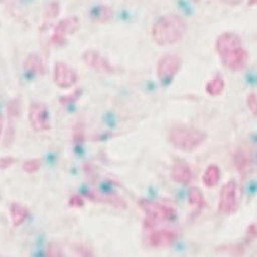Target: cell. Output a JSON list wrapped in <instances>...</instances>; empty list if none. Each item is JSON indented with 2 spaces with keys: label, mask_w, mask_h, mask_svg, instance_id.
<instances>
[{
  "label": "cell",
  "mask_w": 257,
  "mask_h": 257,
  "mask_svg": "<svg viewBox=\"0 0 257 257\" xmlns=\"http://www.w3.org/2000/svg\"><path fill=\"white\" fill-rule=\"evenodd\" d=\"M77 254L79 256L83 257H90L94 256L93 251L84 245H80L77 246V249H76Z\"/></svg>",
  "instance_id": "d6a6232c"
},
{
  "label": "cell",
  "mask_w": 257,
  "mask_h": 257,
  "mask_svg": "<svg viewBox=\"0 0 257 257\" xmlns=\"http://www.w3.org/2000/svg\"><path fill=\"white\" fill-rule=\"evenodd\" d=\"M177 238L176 232L167 229L154 231L148 237V244L154 248H167L175 243Z\"/></svg>",
  "instance_id": "4fadbf2b"
},
{
  "label": "cell",
  "mask_w": 257,
  "mask_h": 257,
  "mask_svg": "<svg viewBox=\"0 0 257 257\" xmlns=\"http://www.w3.org/2000/svg\"><path fill=\"white\" fill-rule=\"evenodd\" d=\"M138 204L146 215L144 227L148 230L153 229L157 222H173L177 218L176 209L168 204L145 199L139 200Z\"/></svg>",
  "instance_id": "277c9868"
},
{
  "label": "cell",
  "mask_w": 257,
  "mask_h": 257,
  "mask_svg": "<svg viewBox=\"0 0 257 257\" xmlns=\"http://www.w3.org/2000/svg\"><path fill=\"white\" fill-rule=\"evenodd\" d=\"M215 48L222 63L231 71H242L247 66L249 55L240 36L234 32H224L218 36Z\"/></svg>",
  "instance_id": "6da1fadb"
},
{
  "label": "cell",
  "mask_w": 257,
  "mask_h": 257,
  "mask_svg": "<svg viewBox=\"0 0 257 257\" xmlns=\"http://www.w3.org/2000/svg\"><path fill=\"white\" fill-rule=\"evenodd\" d=\"M91 16L94 21L102 23H106L113 18V11L110 7L101 5L93 9Z\"/></svg>",
  "instance_id": "44dd1931"
},
{
  "label": "cell",
  "mask_w": 257,
  "mask_h": 257,
  "mask_svg": "<svg viewBox=\"0 0 257 257\" xmlns=\"http://www.w3.org/2000/svg\"><path fill=\"white\" fill-rule=\"evenodd\" d=\"M68 204L70 207L81 209L84 206V201L79 195H72L68 200Z\"/></svg>",
  "instance_id": "f546056e"
},
{
  "label": "cell",
  "mask_w": 257,
  "mask_h": 257,
  "mask_svg": "<svg viewBox=\"0 0 257 257\" xmlns=\"http://www.w3.org/2000/svg\"><path fill=\"white\" fill-rule=\"evenodd\" d=\"M81 95H82V90L80 89L75 90L73 93L70 94V95L61 97V104L62 105L73 104V103L77 102L78 99L80 98Z\"/></svg>",
  "instance_id": "d4e9b609"
},
{
  "label": "cell",
  "mask_w": 257,
  "mask_h": 257,
  "mask_svg": "<svg viewBox=\"0 0 257 257\" xmlns=\"http://www.w3.org/2000/svg\"><path fill=\"white\" fill-rule=\"evenodd\" d=\"M168 139L176 149L192 153L205 142L207 135L194 126L177 125L168 132Z\"/></svg>",
  "instance_id": "3957f363"
},
{
  "label": "cell",
  "mask_w": 257,
  "mask_h": 257,
  "mask_svg": "<svg viewBox=\"0 0 257 257\" xmlns=\"http://www.w3.org/2000/svg\"><path fill=\"white\" fill-rule=\"evenodd\" d=\"M23 68L25 71L35 75H44L46 72L42 59L36 54H30L27 56L23 63Z\"/></svg>",
  "instance_id": "2e32d148"
},
{
  "label": "cell",
  "mask_w": 257,
  "mask_h": 257,
  "mask_svg": "<svg viewBox=\"0 0 257 257\" xmlns=\"http://www.w3.org/2000/svg\"><path fill=\"white\" fill-rule=\"evenodd\" d=\"M218 252L232 255L234 256H242L245 253V247L241 243L224 244L216 248Z\"/></svg>",
  "instance_id": "7402d4cb"
},
{
  "label": "cell",
  "mask_w": 257,
  "mask_h": 257,
  "mask_svg": "<svg viewBox=\"0 0 257 257\" xmlns=\"http://www.w3.org/2000/svg\"><path fill=\"white\" fill-rule=\"evenodd\" d=\"M189 203L195 209L202 210L205 208L206 202L203 193L198 188L192 187L189 192Z\"/></svg>",
  "instance_id": "ffe728a7"
},
{
  "label": "cell",
  "mask_w": 257,
  "mask_h": 257,
  "mask_svg": "<svg viewBox=\"0 0 257 257\" xmlns=\"http://www.w3.org/2000/svg\"><path fill=\"white\" fill-rule=\"evenodd\" d=\"M182 59L176 54H168L159 61L157 66V75L161 82L168 84L180 72Z\"/></svg>",
  "instance_id": "5b68a950"
},
{
  "label": "cell",
  "mask_w": 257,
  "mask_h": 257,
  "mask_svg": "<svg viewBox=\"0 0 257 257\" xmlns=\"http://www.w3.org/2000/svg\"><path fill=\"white\" fill-rule=\"evenodd\" d=\"M256 4V0H249L248 5H254Z\"/></svg>",
  "instance_id": "e575fe53"
},
{
  "label": "cell",
  "mask_w": 257,
  "mask_h": 257,
  "mask_svg": "<svg viewBox=\"0 0 257 257\" xmlns=\"http://www.w3.org/2000/svg\"><path fill=\"white\" fill-rule=\"evenodd\" d=\"M53 79L54 83L62 89H68L77 84L78 75L72 68L66 63H56L54 68Z\"/></svg>",
  "instance_id": "9c48e42d"
},
{
  "label": "cell",
  "mask_w": 257,
  "mask_h": 257,
  "mask_svg": "<svg viewBox=\"0 0 257 257\" xmlns=\"http://www.w3.org/2000/svg\"><path fill=\"white\" fill-rule=\"evenodd\" d=\"M171 175L172 179L178 184L187 185L193 179V173L189 163L182 159L174 160L172 166Z\"/></svg>",
  "instance_id": "7c38bea8"
},
{
  "label": "cell",
  "mask_w": 257,
  "mask_h": 257,
  "mask_svg": "<svg viewBox=\"0 0 257 257\" xmlns=\"http://www.w3.org/2000/svg\"><path fill=\"white\" fill-rule=\"evenodd\" d=\"M225 88V81L221 75H216L208 81L206 84L205 90L211 97H218L221 95Z\"/></svg>",
  "instance_id": "d6986e66"
},
{
  "label": "cell",
  "mask_w": 257,
  "mask_h": 257,
  "mask_svg": "<svg viewBox=\"0 0 257 257\" xmlns=\"http://www.w3.org/2000/svg\"><path fill=\"white\" fill-rule=\"evenodd\" d=\"M233 160L237 171L241 174L247 173L253 164L252 156L244 148H239L235 152Z\"/></svg>",
  "instance_id": "9a60e30c"
},
{
  "label": "cell",
  "mask_w": 257,
  "mask_h": 257,
  "mask_svg": "<svg viewBox=\"0 0 257 257\" xmlns=\"http://www.w3.org/2000/svg\"><path fill=\"white\" fill-rule=\"evenodd\" d=\"M16 159L11 156L0 157V170L7 169L15 164Z\"/></svg>",
  "instance_id": "1f68e13d"
},
{
  "label": "cell",
  "mask_w": 257,
  "mask_h": 257,
  "mask_svg": "<svg viewBox=\"0 0 257 257\" xmlns=\"http://www.w3.org/2000/svg\"><path fill=\"white\" fill-rule=\"evenodd\" d=\"M221 177V171L218 166L211 164L206 168L202 175V182L208 188L214 187Z\"/></svg>",
  "instance_id": "ac0fdd59"
},
{
  "label": "cell",
  "mask_w": 257,
  "mask_h": 257,
  "mask_svg": "<svg viewBox=\"0 0 257 257\" xmlns=\"http://www.w3.org/2000/svg\"><path fill=\"white\" fill-rule=\"evenodd\" d=\"M9 214L13 224L15 227H19L28 218L30 211L26 206L18 202H12L9 206Z\"/></svg>",
  "instance_id": "e0dca14e"
},
{
  "label": "cell",
  "mask_w": 257,
  "mask_h": 257,
  "mask_svg": "<svg viewBox=\"0 0 257 257\" xmlns=\"http://www.w3.org/2000/svg\"><path fill=\"white\" fill-rule=\"evenodd\" d=\"M21 114V102L19 99H14L7 104V117H8V126L5 133L4 144L6 147L13 144L15 137L16 124Z\"/></svg>",
  "instance_id": "30bf717a"
},
{
  "label": "cell",
  "mask_w": 257,
  "mask_h": 257,
  "mask_svg": "<svg viewBox=\"0 0 257 257\" xmlns=\"http://www.w3.org/2000/svg\"><path fill=\"white\" fill-rule=\"evenodd\" d=\"M257 228L256 224L252 223L249 224L246 230V236L245 243L249 245L251 242L254 241L256 238Z\"/></svg>",
  "instance_id": "83f0119b"
},
{
  "label": "cell",
  "mask_w": 257,
  "mask_h": 257,
  "mask_svg": "<svg viewBox=\"0 0 257 257\" xmlns=\"http://www.w3.org/2000/svg\"><path fill=\"white\" fill-rule=\"evenodd\" d=\"M85 196L97 203L108 204L119 209H124L127 206L125 200L117 195L104 194L96 191H88L85 193Z\"/></svg>",
  "instance_id": "5bb4252c"
},
{
  "label": "cell",
  "mask_w": 257,
  "mask_h": 257,
  "mask_svg": "<svg viewBox=\"0 0 257 257\" xmlns=\"http://www.w3.org/2000/svg\"><path fill=\"white\" fill-rule=\"evenodd\" d=\"M83 60L87 66L107 74H114L116 69L106 58L95 50H88L83 54Z\"/></svg>",
  "instance_id": "8fae6325"
},
{
  "label": "cell",
  "mask_w": 257,
  "mask_h": 257,
  "mask_svg": "<svg viewBox=\"0 0 257 257\" xmlns=\"http://www.w3.org/2000/svg\"><path fill=\"white\" fill-rule=\"evenodd\" d=\"M60 13V6L57 2H52L49 5L47 9V16L49 18H56Z\"/></svg>",
  "instance_id": "4dcf8cb0"
},
{
  "label": "cell",
  "mask_w": 257,
  "mask_h": 257,
  "mask_svg": "<svg viewBox=\"0 0 257 257\" xmlns=\"http://www.w3.org/2000/svg\"><path fill=\"white\" fill-rule=\"evenodd\" d=\"M79 20L76 16H70L61 20L54 28L52 36V42L61 46L66 42L67 36L77 32L79 29Z\"/></svg>",
  "instance_id": "ba28073f"
},
{
  "label": "cell",
  "mask_w": 257,
  "mask_h": 257,
  "mask_svg": "<svg viewBox=\"0 0 257 257\" xmlns=\"http://www.w3.org/2000/svg\"><path fill=\"white\" fill-rule=\"evenodd\" d=\"M73 140L75 144H81L84 142V126L81 123H78L74 128Z\"/></svg>",
  "instance_id": "484cf974"
},
{
  "label": "cell",
  "mask_w": 257,
  "mask_h": 257,
  "mask_svg": "<svg viewBox=\"0 0 257 257\" xmlns=\"http://www.w3.org/2000/svg\"><path fill=\"white\" fill-rule=\"evenodd\" d=\"M29 120L36 132H44L50 128V114L48 106L42 102H34L29 110Z\"/></svg>",
  "instance_id": "52a82bcc"
},
{
  "label": "cell",
  "mask_w": 257,
  "mask_h": 257,
  "mask_svg": "<svg viewBox=\"0 0 257 257\" xmlns=\"http://www.w3.org/2000/svg\"><path fill=\"white\" fill-rule=\"evenodd\" d=\"M41 162L39 159H33L27 160L23 165V168L27 173H34L41 168Z\"/></svg>",
  "instance_id": "603a6c76"
},
{
  "label": "cell",
  "mask_w": 257,
  "mask_h": 257,
  "mask_svg": "<svg viewBox=\"0 0 257 257\" xmlns=\"http://www.w3.org/2000/svg\"><path fill=\"white\" fill-rule=\"evenodd\" d=\"M219 210L225 214L236 212L238 204L237 199V184L234 180H230L222 186L219 199Z\"/></svg>",
  "instance_id": "8992f818"
},
{
  "label": "cell",
  "mask_w": 257,
  "mask_h": 257,
  "mask_svg": "<svg viewBox=\"0 0 257 257\" xmlns=\"http://www.w3.org/2000/svg\"><path fill=\"white\" fill-rule=\"evenodd\" d=\"M187 31V23L184 18L177 14H166L159 18L154 24L152 39L159 46H168L180 42Z\"/></svg>",
  "instance_id": "7a4b0ae2"
},
{
  "label": "cell",
  "mask_w": 257,
  "mask_h": 257,
  "mask_svg": "<svg viewBox=\"0 0 257 257\" xmlns=\"http://www.w3.org/2000/svg\"><path fill=\"white\" fill-rule=\"evenodd\" d=\"M246 102H247V106L249 108V111L251 112V114H252L254 117H256L257 101L256 94H249V95L247 96V99H246Z\"/></svg>",
  "instance_id": "f1b7e54d"
},
{
  "label": "cell",
  "mask_w": 257,
  "mask_h": 257,
  "mask_svg": "<svg viewBox=\"0 0 257 257\" xmlns=\"http://www.w3.org/2000/svg\"><path fill=\"white\" fill-rule=\"evenodd\" d=\"M83 171L84 172L85 176L88 179V182L95 184L97 180V173L93 165L89 163H86L83 166Z\"/></svg>",
  "instance_id": "cb8c5ba5"
},
{
  "label": "cell",
  "mask_w": 257,
  "mask_h": 257,
  "mask_svg": "<svg viewBox=\"0 0 257 257\" xmlns=\"http://www.w3.org/2000/svg\"><path fill=\"white\" fill-rule=\"evenodd\" d=\"M3 117H2V115H0V135H1L2 130H3Z\"/></svg>",
  "instance_id": "836d02e7"
},
{
  "label": "cell",
  "mask_w": 257,
  "mask_h": 257,
  "mask_svg": "<svg viewBox=\"0 0 257 257\" xmlns=\"http://www.w3.org/2000/svg\"><path fill=\"white\" fill-rule=\"evenodd\" d=\"M47 256L49 257H61L65 256L62 249L55 242H52L48 245L47 250Z\"/></svg>",
  "instance_id": "4316f807"
}]
</instances>
